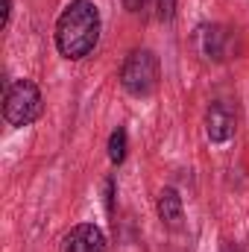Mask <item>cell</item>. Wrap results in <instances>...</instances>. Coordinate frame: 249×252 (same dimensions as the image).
<instances>
[{"mask_svg": "<svg viewBox=\"0 0 249 252\" xmlns=\"http://www.w3.org/2000/svg\"><path fill=\"white\" fill-rule=\"evenodd\" d=\"M158 217L167 229H182L185 208H182V196L176 188H164L158 193Z\"/></svg>", "mask_w": 249, "mask_h": 252, "instance_id": "cell-7", "label": "cell"}, {"mask_svg": "<svg viewBox=\"0 0 249 252\" xmlns=\"http://www.w3.org/2000/svg\"><path fill=\"white\" fill-rule=\"evenodd\" d=\"M173 9H176V0H158V18L161 21H170Z\"/></svg>", "mask_w": 249, "mask_h": 252, "instance_id": "cell-9", "label": "cell"}, {"mask_svg": "<svg viewBox=\"0 0 249 252\" xmlns=\"http://www.w3.org/2000/svg\"><path fill=\"white\" fill-rule=\"evenodd\" d=\"M100 41V9L94 0H70L56 21V47L64 59H85Z\"/></svg>", "mask_w": 249, "mask_h": 252, "instance_id": "cell-1", "label": "cell"}, {"mask_svg": "<svg viewBox=\"0 0 249 252\" xmlns=\"http://www.w3.org/2000/svg\"><path fill=\"white\" fill-rule=\"evenodd\" d=\"M121 85L132 97H150L158 88V59L153 50H135L124 62Z\"/></svg>", "mask_w": 249, "mask_h": 252, "instance_id": "cell-3", "label": "cell"}, {"mask_svg": "<svg viewBox=\"0 0 249 252\" xmlns=\"http://www.w3.org/2000/svg\"><path fill=\"white\" fill-rule=\"evenodd\" d=\"M59 252H106V235L94 223H79L62 238Z\"/></svg>", "mask_w": 249, "mask_h": 252, "instance_id": "cell-6", "label": "cell"}, {"mask_svg": "<svg viewBox=\"0 0 249 252\" xmlns=\"http://www.w3.org/2000/svg\"><path fill=\"white\" fill-rule=\"evenodd\" d=\"M124 6L129 12H141V9L147 6V0H124Z\"/></svg>", "mask_w": 249, "mask_h": 252, "instance_id": "cell-10", "label": "cell"}, {"mask_svg": "<svg viewBox=\"0 0 249 252\" xmlns=\"http://www.w3.org/2000/svg\"><path fill=\"white\" fill-rule=\"evenodd\" d=\"M193 44H196V50H199L202 59H208V62H223L226 53H229V32H226V27L202 24V27H196Z\"/></svg>", "mask_w": 249, "mask_h": 252, "instance_id": "cell-4", "label": "cell"}, {"mask_svg": "<svg viewBox=\"0 0 249 252\" xmlns=\"http://www.w3.org/2000/svg\"><path fill=\"white\" fill-rule=\"evenodd\" d=\"M235 124H238V118H235L232 103L217 100V103L208 106V112H205V135H208V141H214V144L229 141L235 135Z\"/></svg>", "mask_w": 249, "mask_h": 252, "instance_id": "cell-5", "label": "cell"}, {"mask_svg": "<svg viewBox=\"0 0 249 252\" xmlns=\"http://www.w3.org/2000/svg\"><path fill=\"white\" fill-rule=\"evenodd\" d=\"M41 115V91L32 79H15L3 94V118L9 126H30Z\"/></svg>", "mask_w": 249, "mask_h": 252, "instance_id": "cell-2", "label": "cell"}, {"mask_svg": "<svg viewBox=\"0 0 249 252\" xmlns=\"http://www.w3.org/2000/svg\"><path fill=\"white\" fill-rule=\"evenodd\" d=\"M223 252H238V250H235L232 244H226V247H223Z\"/></svg>", "mask_w": 249, "mask_h": 252, "instance_id": "cell-12", "label": "cell"}, {"mask_svg": "<svg viewBox=\"0 0 249 252\" xmlns=\"http://www.w3.org/2000/svg\"><path fill=\"white\" fill-rule=\"evenodd\" d=\"M9 15H12V0H3V27H9Z\"/></svg>", "mask_w": 249, "mask_h": 252, "instance_id": "cell-11", "label": "cell"}, {"mask_svg": "<svg viewBox=\"0 0 249 252\" xmlns=\"http://www.w3.org/2000/svg\"><path fill=\"white\" fill-rule=\"evenodd\" d=\"M126 158V129H115L112 138H109V161L112 164H121Z\"/></svg>", "mask_w": 249, "mask_h": 252, "instance_id": "cell-8", "label": "cell"}]
</instances>
